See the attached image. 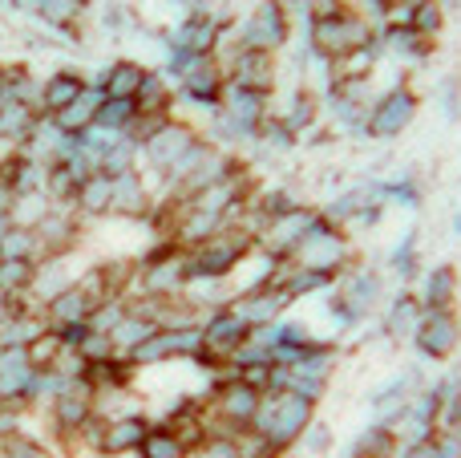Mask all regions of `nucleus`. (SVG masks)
<instances>
[{"instance_id":"obj_1","label":"nucleus","mask_w":461,"mask_h":458,"mask_svg":"<svg viewBox=\"0 0 461 458\" xmlns=\"http://www.w3.org/2000/svg\"><path fill=\"white\" fill-rule=\"evenodd\" d=\"M162 73L178 86L183 105H194L203 118L219 110L223 89H227V69H223V61H219L215 53L191 57V53H175V49H170L167 61H162Z\"/></svg>"},{"instance_id":"obj_2","label":"nucleus","mask_w":461,"mask_h":458,"mask_svg":"<svg viewBox=\"0 0 461 458\" xmlns=\"http://www.w3.org/2000/svg\"><path fill=\"white\" fill-rule=\"evenodd\" d=\"M312 422H316V402H308V398H300V394H287V389H279V394L267 389L251 430H259V435L287 458L300 446L303 430H308Z\"/></svg>"},{"instance_id":"obj_3","label":"nucleus","mask_w":461,"mask_h":458,"mask_svg":"<svg viewBox=\"0 0 461 458\" xmlns=\"http://www.w3.org/2000/svg\"><path fill=\"white\" fill-rule=\"evenodd\" d=\"M357 260H360V252H357V243H352V232H344V227H336L332 219L320 215L316 227L308 232V240L295 248L292 264L312 268V272H324V276H332V280H340Z\"/></svg>"},{"instance_id":"obj_4","label":"nucleus","mask_w":461,"mask_h":458,"mask_svg":"<svg viewBox=\"0 0 461 458\" xmlns=\"http://www.w3.org/2000/svg\"><path fill=\"white\" fill-rule=\"evenodd\" d=\"M199 142H203V130L194 126V122H186L183 114H175V118H167L142 142V167H138V170H142V175L158 187L162 179H167L170 170H175Z\"/></svg>"},{"instance_id":"obj_5","label":"nucleus","mask_w":461,"mask_h":458,"mask_svg":"<svg viewBox=\"0 0 461 458\" xmlns=\"http://www.w3.org/2000/svg\"><path fill=\"white\" fill-rule=\"evenodd\" d=\"M255 252V240L239 227H219L211 240H203L199 248H186V272L207 276V280H235V272L243 268V260Z\"/></svg>"},{"instance_id":"obj_6","label":"nucleus","mask_w":461,"mask_h":458,"mask_svg":"<svg viewBox=\"0 0 461 458\" xmlns=\"http://www.w3.org/2000/svg\"><path fill=\"white\" fill-rule=\"evenodd\" d=\"M373 37H376V29L365 16L352 13V8H340V13H328V16H312L308 21V49L316 57H324V61H340L352 49L373 45Z\"/></svg>"},{"instance_id":"obj_7","label":"nucleus","mask_w":461,"mask_h":458,"mask_svg":"<svg viewBox=\"0 0 461 458\" xmlns=\"http://www.w3.org/2000/svg\"><path fill=\"white\" fill-rule=\"evenodd\" d=\"M292 29H295V21L284 8V0H255L251 13L230 24V41L243 49H259V53L276 57L279 49H287Z\"/></svg>"},{"instance_id":"obj_8","label":"nucleus","mask_w":461,"mask_h":458,"mask_svg":"<svg viewBox=\"0 0 461 458\" xmlns=\"http://www.w3.org/2000/svg\"><path fill=\"white\" fill-rule=\"evenodd\" d=\"M203 353V333L199 325L191 329H158L126 357L138 373L142 370H162V365H178V362H194Z\"/></svg>"},{"instance_id":"obj_9","label":"nucleus","mask_w":461,"mask_h":458,"mask_svg":"<svg viewBox=\"0 0 461 458\" xmlns=\"http://www.w3.org/2000/svg\"><path fill=\"white\" fill-rule=\"evenodd\" d=\"M94 414H97V389L89 386V378L61 381L57 394L49 398V406H45V418H49V426H53V443H61L73 430H81Z\"/></svg>"},{"instance_id":"obj_10","label":"nucleus","mask_w":461,"mask_h":458,"mask_svg":"<svg viewBox=\"0 0 461 458\" xmlns=\"http://www.w3.org/2000/svg\"><path fill=\"white\" fill-rule=\"evenodd\" d=\"M316 219H320V207L295 203L292 211H284V215L263 224V232L255 235V252H263V256H271V260H292L295 248H300V243L308 240V232L316 227Z\"/></svg>"},{"instance_id":"obj_11","label":"nucleus","mask_w":461,"mask_h":458,"mask_svg":"<svg viewBox=\"0 0 461 458\" xmlns=\"http://www.w3.org/2000/svg\"><path fill=\"white\" fill-rule=\"evenodd\" d=\"M417 94L409 86H393L381 89L376 102L368 105V118H365V138L373 142H389V138H401L417 118Z\"/></svg>"},{"instance_id":"obj_12","label":"nucleus","mask_w":461,"mask_h":458,"mask_svg":"<svg viewBox=\"0 0 461 458\" xmlns=\"http://www.w3.org/2000/svg\"><path fill=\"white\" fill-rule=\"evenodd\" d=\"M292 308H295V300L287 297V289L284 284H276V280L259 284V289H243V292H235V300H230V313H235L247 329L284 321Z\"/></svg>"},{"instance_id":"obj_13","label":"nucleus","mask_w":461,"mask_h":458,"mask_svg":"<svg viewBox=\"0 0 461 458\" xmlns=\"http://www.w3.org/2000/svg\"><path fill=\"white\" fill-rule=\"evenodd\" d=\"M461 341V325L454 308H425L421 325L413 333V345L425 362H449Z\"/></svg>"},{"instance_id":"obj_14","label":"nucleus","mask_w":461,"mask_h":458,"mask_svg":"<svg viewBox=\"0 0 461 458\" xmlns=\"http://www.w3.org/2000/svg\"><path fill=\"white\" fill-rule=\"evenodd\" d=\"M113 179V199H110V215L113 219H150L154 211V183L142 175V170H126V175H110Z\"/></svg>"},{"instance_id":"obj_15","label":"nucleus","mask_w":461,"mask_h":458,"mask_svg":"<svg viewBox=\"0 0 461 458\" xmlns=\"http://www.w3.org/2000/svg\"><path fill=\"white\" fill-rule=\"evenodd\" d=\"M94 308H97V300L89 297L77 280H73L65 292H57L53 300H45V305H41V316H45L49 329L65 333V329H77V325H89Z\"/></svg>"},{"instance_id":"obj_16","label":"nucleus","mask_w":461,"mask_h":458,"mask_svg":"<svg viewBox=\"0 0 461 458\" xmlns=\"http://www.w3.org/2000/svg\"><path fill=\"white\" fill-rule=\"evenodd\" d=\"M271 97L276 94H259V89H243V86H230L227 81L223 102H219V114H227L235 126L259 134V126L271 118Z\"/></svg>"},{"instance_id":"obj_17","label":"nucleus","mask_w":461,"mask_h":458,"mask_svg":"<svg viewBox=\"0 0 461 458\" xmlns=\"http://www.w3.org/2000/svg\"><path fill=\"white\" fill-rule=\"evenodd\" d=\"M150 414H130V418H102V443H97V458H126L142 446L146 430H150Z\"/></svg>"},{"instance_id":"obj_18","label":"nucleus","mask_w":461,"mask_h":458,"mask_svg":"<svg viewBox=\"0 0 461 458\" xmlns=\"http://www.w3.org/2000/svg\"><path fill=\"white\" fill-rule=\"evenodd\" d=\"M86 86H89V78L77 69V65H57V69H49L45 78H41V114L53 118L57 110L77 102V97L86 94Z\"/></svg>"},{"instance_id":"obj_19","label":"nucleus","mask_w":461,"mask_h":458,"mask_svg":"<svg viewBox=\"0 0 461 458\" xmlns=\"http://www.w3.org/2000/svg\"><path fill=\"white\" fill-rule=\"evenodd\" d=\"M134 105H138V114H146V118H175L178 114L175 81H170L158 65H150L146 78H142V86H138V94H134Z\"/></svg>"},{"instance_id":"obj_20","label":"nucleus","mask_w":461,"mask_h":458,"mask_svg":"<svg viewBox=\"0 0 461 458\" xmlns=\"http://www.w3.org/2000/svg\"><path fill=\"white\" fill-rule=\"evenodd\" d=\"M41 118H45V114L24 102H0V151L21 154L24 146H29V138L37 134Z\"/></svg>"},{"instance_id":"obj_21","label":"nucleus","mask_w":461,"mask_h":458,"mask_svg":"<svg viewBox=\"0 0 461 458\" xmlns=\"http://www.w3.org/2000/svg\"><path fill=\"white\" fill-rule=\"evenodd\" d=\"M279 122H284L295 138H308L312 130L324 122V94H320V89H312V86H295V94L287 97Z\"/></svg>"},{"instance_id":"obj_22","label":"nucleus","mask_w":461,"mask_h":458,"mask_svg":"<svg viewBox=\"0 0 461 458\" xmlns=\"http://www.w3.org/2000/svg\"><path fill=\"white\" fill-rule=\"evenodd\" d=\"M425 316V305L417 300V292H397L381 313V337L389 341H413L417 325Z\"/></svg>"},{"instance_id":"obj_23","label":"nucleus","mask_w":461,"mask_h":458,"mask_svg":"<svg viewBox=\"0 0 461 458\" xmlns=\"http://www.w3.org/2000/svg\"><path fill=\"white\" fill-rule=\"evenodd\" d=\"M146 69H150V65L138 61V57H113L94 86L102 89L105 97H130V102H134V94H138V86H142Z\"/></svg>"},{"instance_id":"obj_24","label":"nucleus","mask_w":461,"mask_h":458,"mask_svg":"<svg viewBox=\"0 0 461 458\" xmlns=\"http://www.w3.org/2000/svg\"><path fill=\"white\" fill-rule=\"evenodd\" d=\"M110 199H113V179L105 170H94L89 179L77 183V195H73V215L86 224V219H105L110 215Z\"/></svg>"},{"instance_id":"obj_25","label":"nucleus","mask_w":461,"mask_h":458,"mask_svg":"<svg viewBox=\"0 0 461 458\" xmlns=\"http://www.w3.org/2000/svg\"><path fill=\"white\" fill-rule=\"evenodd\" d=\"M102 102H105V94L94 86V81H89L86 94H81L77 102H69L65 110H57L49 122H53V130H61V134H86V130L97 122V110H102Z\"/></svg>"},{"instance_id":"obj_26","label":"nucleus","mask_w":461,"mask_h":458,"mask_svg":"<svg viewBox=\"0 0 461 458\" xmlns=\"http://www.w3.org/2000/svg\"><path fill=\"white\" fill-rule=\"evenodd\" d=\"M77 280V272L69 268V256H53V260H37V272H32V289H29V300L32 305H45L53 300L57 292H65L69 284Z\"/></svg>"},{"instance_id":"obj_27","label":"nucleus","mask_w":461,"mask_h":458,"mask_svg":"<svg viewBox=\"0 0 461 458\" xmlns=\"http://www.w3.org/2000/svg\"><path fill=\"white\" fill-rule=\"evenodd\" d=\"M454 297H457V272L449 264H438L421 276L417 300H421L425 308H454Z\"/></svg>"},{"instance_id":"obj_28","label":"nucleus","mask_w":461,"mask_h":458,"mask_svg":"<svg viewBox=\"0 0 461 458\" xmlns=\"http://www.w3.org/2000/svg\"><path fill=\"white\" fill-rule=\"evenodd\" d=\"M134 458H191V446H186L167 422L154 418L150 430H146V438H142V446L134 451Z\"/></svg>"},{"instance_id":"obj_29","label":"nucleus","mask_w":461,"mask_h":458,"mask_svg":"<svg viewBox=\"0 0 461 458\" xmlns=\"http://www.w3.org/2000/svg\"><path fill=\"white\" fill-rule=\"evenodd\" d=\"M130 414H146V394H138L134 386L118 389H97V418H130Z\"/></svg>"},{"instance_id":"obj_30","label":"nucleus","mask_w":461,"mask_h":458,"mask_svg":"<svg viewBox=\"0 0 461 458\" xmlns=\"http://www.w3.org/2000/svg\"><path fill=\"white\" fill-rule=\"evenodd\" d=\"M393 454H397V438L389 435V426L381 418L360 430L357 443L348 446V458H393Z\"/></svg>"},{"instance_id":"obj_31","label":"nucleus","mask_w":461,"mask_h":458,"mask_svg":"<svg viewBox=\"0 0 461 458\" xmlns=\"http://www.w3.org/2000/svg\"><path fill=\"white\" fill-rule=\"evenodd\" d=\"M150 333H158V325H154L150 316L130 313V305H126V316L118 321V329H113L110 337H113V349H118V357H130L146 337H150Z\"/></svg>"},{"instance_id":"obj_32","label":"nucleus","mask_w":461,"mask_h":458,"mask_svg":"<svg viewBox=\"0 0 461 458\" xmlns=\"http://www.w3.org/2000/svg\"><path fill=\"white\" fill-rule=\"evenodd\" d=\"M86 13H89V0H45L41 5V21L61 32H77Z\"/></svg>"},{"instance_id":"obj_33","label":"nucleus","mask_w":461,"mask_h":458,"mask_svg":"<svg viewBox=\"0 0 461 458\" xmlns=\"http://www.w3.org/2000/svg\"><path fill=\"white\" fill-rule=\"evenodd\" d=\"M138 167H142V146H138V138H130L122 130L118 142L102 154V170L105 175H126V170H138Z\"/></svg>"},{"instance_id":"obj_34","label":"nucleus","mask_w":461,"mask_h":458,"mask_svg":"<svg viewBox=\"0 0 461 458\" xmlns=\"http://www.w3.org/2000/svg\"><path fill=\"white\" fill-rule=\"evenodd\" d=\"M0 260H41V243H37V232H24V227H5L0 235Z\"/></svg>"},{"instance_id":"obj_35","label":"nucleus","mask_w":461,"mask_h":458,"mask_svg":"<svg viewBox=\"0 0 461 458\" xmlns=\"http://www.w3.org/2000/svg\"><path fill=\"white\" fill-rule=\"evenodd\" d=\"M32 272H37V264H32V260H0V289H5L8 297L29 300Z\"/></svg>"},{"instance_id":"obj_36","label":"nucleus","mask_w":461,"mask_h":458,"mask_svg":"<svg viewBox=\"0 0 461 458\" xmlns=\"http://www.w3.org/2000/svg\"><path fill=\"white\" fill-rule=\"evenodd\" d=\"M53 211V199L49 195H16L13 207V227H24V232H37L41 219Z\"/></svg>"},{"instance_id":"obj_37","label":"nucleus","mask_w":461,"mask_h":458,"mask_svg":"<svg viewBox=\"0 0 461 458\" xmlns=\"http://www.w3.org/2000/svg\"><path fill=\"white\" fill-rule=\"evenodd\" d=\"M61 349H65V341H61V333L57 329H45L37 341H29V365L32 370H53V362L61 357Z\"/></svg>"},{"instance_id":"obj_38","label":"nucleus","mask_w":461,"mask_h":458,"mask_svg":"<svg viewBox=\"0 0 461 458\" xmlns=\"http://www.w3.org/2000/svg\"><path fill=\"white\" fill-rule=\"evenodd\" d=\"M138 118V105L130 97H105L102 110H97V122L94 126H105V130H130V122Z\"/></svg>"},{"instance_id":"obj_39","label":"nucleus","mask_w":461,"mask_h":458,"mask_svg":"<svg viewBox=\"0 0 461 458\" xmlns=\"http://www.w3.org/2000/svg\"><path fill=\"white\" fill-rule=\"evenodd\" d=\"M441 24H446V8H441V0H421V5L413 8V32L425 41H438Z\"/></svg>"},{"instance_id":"obj_40","label":"nucleus","mask_w":461,"mask_h":458,"mask_svg":"<svg viewBox=\"0 0 461 458\" xmlns=\"http://www.w3.org/2000/svg\"><path fill=\"white\" fill-rule=\"evenodd\" d=\"M332 446H336V435H332V426L328 422H312L308 430H303V438H300V451L308 454V458H328L332 454Z\"/></svg>"},{"instance_id":"obj_41","label":"nucleus","mask_w":461,"mask_h":458,"mask_svg":"<svg viewBox=\"0 0 461 458\" xmlns=\"http://www.w3.org/2000/svg\"><path fill=\"white\" fill-rule=\"evenodd\" d=\"M417 264H421V260H417V235H409V240L389 256V268H393V276H397V280L409 284V280H417V272H421Z\"/></svg>"},{"instance_id":"obj_42","label":"nucleus","mask_w":461,"mask_h":458,"mask_svg":"<svg viewBox=\"0 0 461 458\" xmlns=\"http://www.w3.org/2000/svg\"><path fill=\"white\" fill-rule=\"evenodd\" d=\"M126 316V297H113V300H102V305L94 308V316H89V329H102V333H113L118 329V321Z\"/></svg>"},{"instance_id":"obj_43","label":"nucleus","mask_w":461,"mask_h":458,"mask_svg":"<svg viewBox=\"0 0 461 458\" xmlns=\"http://www.w3.org/2000/svg\"><path fill=\"white\" fill-rule=\"evenodd\" d=\"M425 458H461V435L438 430V435L425 443Z\"/></svg>"},{"instance_id":"obj_44","label":"nucleus","mask_w":461,"mask_h":458,"mask_svg":"<svg viewBox=\"0 0 461 458\" xmlns=\"http://www.w3.org/2000/svg\"><path fill=\"white\" fill-rule=\"evenodd\" d=\"M191 458H243V451H239L235 438H207Z\"/></svg>"},{"instance_id":"obj_45","label":"nucleus","mask_w":461,"mask_h":458,"mask_svg":"<svg viewBox=\"0 0 461 458\" xmlns=\"http://www.w3.org/2000/svg\"><path fill=\"white\" fill-rule=\"evenodd\" d=\"M13 207H16V191L5 175H0V219H13Z\"/></svg>"},{"instance_id":"obj_46","label":"nucleus","mask_w":461,"mask_h":458,"mask_svg":"<svg viewBox=\"0 0 461 458\" xmlns=\"http://www.w3.org/2000/svg\"><path fill=\"white\" fill-rule=\"evenodd\" d=\"M8 8H13L16 16H41V5H45V0H5Z\"/></svg>"},{"instance_id":"obj_47","label":"nucleus","mask_w":461,"mask_h":458,"mask_svg":"<svg viewBox=\"0 0 461 458\" xmlns=\"http://www.w3.org/2000/svg\"><path fill=\"white\" fill-rule=\"evenodd\" d=\"M21 305H24L21 297H8V292L0 289V325H5L8 316H13V313H16V308H21Z\"/></svg>"},{"instance_id":"obj_48","label":"nucleus","mask_w":461,"mask_h":458,"mask_svg":"<svg viewBox=\"0 0 461 458\" xmlns=\"http://www.w3.org/2000/svg\"><path fill=\"white\" fill-rule=\"evenodd\" d=\"M393 458H425V446H397Z\"/></svg>"},{"instance_id":"obj_49","label":"nucleus","mask_w":461,"mask_h":458,"mask_svg":"<svg viewBox=\"0 0 461 458\" xmlns=\"http://www.w3.org/2000/svg\"><path fill=\"white\" fill-rule=\"evenodd\" d=\"M384 5H401V8H417L421 0H384Z\"/></svg>"}]
</instances>
